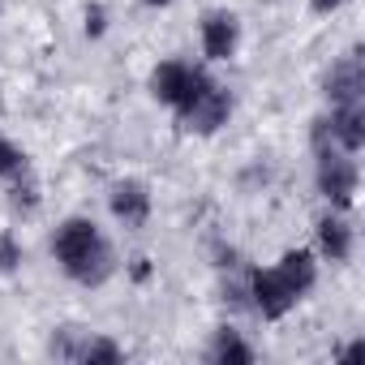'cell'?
Returning a JSON list of instances; mask_svg holds the SVG:
<instances>
[{
  "mask_svg": "<svg viewBox=\"0 0 365 365\" xmlns=\"http://www.w3.org/2000/svg\"><path fill=\"white\" fill-rule=\"evenodd\" d=\"M228 108H232V103H228V95H224V91H215V86H207V91H202L185 112H180V116H185V125H190V129L211 133V129H220V125L228 120Z\"/></svg>",
  "mask_w": 365,
  "mask_h": 365,
  "instance_id": "5b68a950",
  "label": "cell"
},
{
  "mask_svg": "<svg viewBox=\"0 0 365 365\" xmlns=\"http://www.w3.org/2000/svg\"><path fill=\"white\" fill-rule=\"evenodd\" d=\"M318 241H322V250L331 258H348V228L339 220H322L318 224Z\"/></svg>",
  "mask_w": 365,
  "mask_h": 365,
  "instance_id": "8fae6325",
  "label": "cell"
},
{
  "mask_svg": "<svg viewBox=\"0 0 365 365\" xmlns=\"http://www.w3.org/2000/svg\"><path fill=\"white\" fill-rule=\"evenodd\" d=\"M211 82L198 73V69H190V65H159L155 69V78H150V91L163 99V103H172V108H180V112H185L202 91H207Z\"/></svg>",
  "mask_w": 365,
  "mask_h": 365,
  "instance_id": "7a4b0ae2",
  "label": "cell"
},
{
  "mask_svg": "<svg viewBox=\"0 0 365 365\" xmlns=\"http://www.w3.org/2000/svg\"><path fill=\"white\" fill-rule=\"evenodd\" d=\"M112 211H116L125 224H142L146 211H150V198H146V190L138 185V180H129V185H116V194H112Z\"/></svg>",
  "mask_w": 365,
  "mask_h": 365,
  "instance_id": "ba28073f",
  "label": "cell"
},
{
  "mask_svg": "<svg viewBox=\"0 0 365 365\" xmlns=\"http://www.w3.org/2000/svg\"><path fill=\"white\" fill-rule=\"evenodd\" d=\"M86 31H91V35H99V31H103V14H99V9L86 18Z\"/></svg>",
  "mask_w": 365,
  "mask_h": 365,
  "instance_id": "2e32d148",
  "label": "cell"
},
{
  "mask_svg": "<svg viewBox=\"0 0 365 365\" xmlns=\"http://www.w3.org/2000/svg\"><path fill=\"white\" fill-rule=\"evenodd\" d=\"M361 91H365V73H361V61L352 56L331 73V95L339 103H361Z\"/></svg>",
  "mask_w": 365,
  "mask_h": 365,
  "instance_id": "9c48e42d",
  "label": "cell"
},
{
  "mask_svg": "<svg viewBox=\"0 0 365 365\" xmlns=\"http://www.w3.org/2000/svg\"><path fill=\"white\" fill-rule=\"evenodd\" d=\"M254 297H258V309L267 318H284L292 309V301H297V292L288 288V279L279 271H258L254 275Z\"/></svg>",
  "mask_w": 365,
  "mask_h": 365,
  "instance_id": "277c9868",
  "label": "cell"
},
{
  "mask_svg": "<svg viewBox=\"0 0 365 365\" xmlns=\"http://www.w3.org/2000/svg\"><path fill=\"white\" fill-rule=\"evenodd\" d=\"M202 43H207V56L228 61L232 48H237V18H228V14L207 18V26H202Z\"/></svg>",
  "mask_w": 365,
  "mask_h": 365,
  "instance_id": "8992f818",
  "label": "cell"
},
{
  "mask_svg": "<svg viewBox=\"0 0 365 365\" xmlns=\"http://www.w3.org/2000/svg\"><path fill=\"white\" fill-rule=\"evenodd\" d=\"M14 262H18V245L9 237H0V271H9Z\"/></svg>",
  "mask_w": 365,
  "mask_h": 365,
  "instance_id": "9a60e30c",
  "label": "cell"
},
{
  "mask_svg": "<svg viewBox=\"0 0 365 365\" xmlns=\"http://www.w3.org/2000/svg\"><path fill=\"white\" fill-rule=\"evenodd\" d=\"M26 163H22V150L14 146V142H5L0 138V176H18Z\"/></svg>",
  "mask_w": 365,
  "mask_h": 365,
  "instance_id": "5bb4252c",
  "label": "cell"
},
{
  "mask_svg": "<svg viewBox=\"0 0 365 365\" xmlns=\"http://www.w3.org/2000/svg\"><path fill=\"white\" fill-rule=\"evenodd\" d=\"M56 254H61V262L69 267V275L73 279H103L108 275V245L99 241V232H95V224H86V220H69L61 232H56Z\"/></svg>",
  "mask_w": 365,
  "mask_h": 365,
  "instance_id": "6da1fadb",
  "label": "cell"
},
{
  "mask_svg": "<svg viewBox=\"0 0 365 365\" xmlns=\"http://www.w3.org/2000/svg\"><path fill=\"white\" fill-rule=\"evenodd\" d=\"M275 271L288 279V288H292L297 297H301V292L314 284V262H309V254H305V250H297V254H284V262H279Z\"/></svg>",
  "mask_w": 365,
  "mask_h": 365,
  "instance_id": "30bf717a",
  "label": "cell"
},
{
  "mask_svg": "<svg viewBox=\"0 0 365 365\" xmlns=\"http://www.w3.org/2000/svg\"><path fill=\"white\" fill-rule=\"evenodd\" d=\"M65 356H78V361H120V348L108 344V339H91L82 348H69Z\"/></svg>",
  "mask_w": 365,
  "mask_h": 365,
  "instance_id": "7c38bea8",
  "label": "cell"
},
{
  "mask_svg": "<svg viewBox=\"0 0 365 365\" xmlns=\"http://www.w3.org/2000/svg\"><path fill=\"white\" fill-rule=\"evenodd\" d=\"M335 5H344V0H314V9H318V14H327V9H335Z\"/></svg>",
  "mask_w": 365,
  "mask_h": 365,
  "instance_id": "e0dca14e",
  "label": "cell"
},
{
  "mask_svg": "<svg viewBox=\"0 0 365 365\" xmlns=\"http://www.w3.org/2000/svg\"><path fill=\"white\" fill-rule=\"evenodd\" d=\"M150 5H168V0H150Z\"/></svg>",
  "mask_w": 365,
  "mask_h": 365,
  "instance_id": "ac0fdd59",
  "label": "cell"
},
{
  "mask_svg": "<svg viewBox=\"0 0 365 365\" xmlns=\"http://www.w3.org/2000/svg\"><path fill=\"white\" fill-rule=\"evenodd\" d=\"M327 129L339 138L344 150H356L365 142V112H361V103H339V112H335V120Z\"/></svg>",
  "mask_w": 365,
  "mask_h": 365,
  "instance_id": "52a82bcc",
  "label": "cell"
},
{
  "mask_svg": "<svg viewBox=\"0 0 365 365\" xmlns=\"http://www.w3.org/2000/svg\"><path fill=\"white\" fill-rule=\"evenodd\" d=\"M215 361H241V365H250V361H254V352H250L237 335H228V331H224V335H220V344H215Z\"/></svg>",
  "mask_w": 365,
  "mask_h": 365,
  "instance_id": "4fadbf2b",
  "label": "cell"
},
{
  "mask_svg": "<svg viewBox=\"0 0 365 365\" xmlns=\"http://www.w3.org/2000/svg\"><path fill=\"white\" fill-rule=\"evenodd\" d=\"M318 185H322V194H327L335 207H348V202H352V194H356V168H352L344 155H331V150H322Z\"/></svg>",
  "mask_w": 365,
  "mask_h": 365,
  "instance_id": "3957f363",
  "label": "cell"
}]
</instances>
